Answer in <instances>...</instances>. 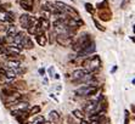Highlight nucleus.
Here are the masks:
<instances>
[{"label":"nucleus","instance_id":"obj_1","mask_svg":"<svg viewBox=\"0 0 135 124\" xmlns=\"http://www.w3.org/2000/svg\"><path fill=\"white\" fill-rule=\"evenodd\" d=\"M82 65L85 67V70H88L89 72H96L101 67V60L98 55H94V56H88L82 61Z\"/></svg>","mask_w":135,"mask_h":124},{"label":"nucleus","instance_id":"obj_2","mask_svg":"<svg viewBox=\"0 0 135 124\" xmlns=\"http://www.w3.org/2000/svg\"><path fill=\"white\" fill-rule=\"evenodd\" d=\"M90 41H93V39L90 38V35L89 34H83L82 37H79L77 40H73L72 43V46H73V50L75 51V52H78V51H80L83 48H85L86 45L90 43Z\"/></svg>","mask_w":135,"mask_h":124},{"label":"nucleus","instance_id":"obj_3","mask_svg":"<svg viewBox=\"0 0 135 124\" xmlns=\"http://www.w3.org/2000/svg\"><path fill=\"white\" fill-rule=\"evenodd\" d=\"M99 88L95 85H83L80 89L75 90V95L77 96H93L98 94Z\"/></svg>","mask_w":135,"mask_h":124},{"label":"nucleus","instance_id":"obj_4","mask_svg":"<svg viewBox=\"0 0 135 124\" xmlns=\"http://www.w3.org/2000/svg\"><path fill=\"white\" fill-rule=\"evenodd\" d=\"M56 43L59 45H62V46H71L73 43V35L67 34V33L57 34L56 35Z\"/></svg>","mask_w":135,"mask_h":124},{"label":"nucleus","instance_id":"obj_5","mask_svg":"<svg viewBox=\"0 0 135 124\" xmlns=\"http://www.w3.org/2000/svg\"><path fill=\"white\" fill-rule=\"evenodd\" d=\"M95 50H96L95 43H94V41H90V43H89L85 48H83L80 51H78V56H77V58L88 57V56H90L93 52H95Z\"/></svg>","mask_w":135,"mask_h":124},{"label":"nucleus","instance_id":"obj_6","mask_svg":"<svg viewBox=\"0 0 135 124\" xmlns=\"http://www.w3.org/2000/svg\"><path fill=\"white\" fill-rule=\"evenodd\" d=\"M10 108H11V111H26L27 108H28V102H21L20 100H17V101H15L12 103V105L10 106Z\"/></svg>","mask_w":135,"mask_h":124},{"label":"nucleus","instance_id":"obj_7","mask_svg":"<svg viewBox=\"0 0 135 124\" xmlns=\"http://www.w3.org/2000/svg\"><path fill=\"white\" fill-rule=\"evenodd\" d=\"M20 23H21L23 29H28L29 27H31V16L27 15V13L21 15V17H20Z\"/></svg>","mask_w":135,"mask_h":124},{"label":"nucleus","instance_id":"obj_8","mask_svg":"<svg viewBox=\"0 0 135 124\" xmlns=\"http://www.w3.org/2000/svg\"><path fill=\"white\" fill-rule=\"evenodd\" d=\"M90 73L88 70H85V68H80V70H75L72 72V82L73 80H77L79 79V78H82V77H84L85 74Z\"/></svg>","mask_w":135,"mask_h":124},{"label":"nucleus","instance_id":"obj_9","mask_svg":"<svg viewBox=\"0 0 135 124\" xmlns=\"http://www.w3.org/2000/svg\"><path fill=\"white\" fill-rule=\"evenodd\" d=\"M98 103H99V101L89 102V103H86V105L84 106V111L88 112V113H90V115H94L95 111H96V107H98Z\"/></svg>","mask_w":135,"mask_h":124},{"label":"nucleus","instance_id":"obj_10","mask_svg":"<svg viewBox=\"0 0 135 124\" xmlns=\"http://www.w3.org/2000/svg\"><path fill=\"white\" fill-rule=\"evenodd\" d=\"M20 5L22 6V9L27 10V11H32L33 5H34V0H20Z\"/></svg>","mask_w":135,"mask_h":124},{"label":"nucleus","instance_id":"obj_11","mask_svg":"<svg viewBox=\"0 0 135 124\" xmlns=\"http://www.w3.org/2000/svg\"><path fill=\"white\" fill-rule=\"evenodd\" d=\"M37 19H38V24L40 26L44 31H49V29H50V21L47 18H45V17H39V18H37Z\"/></svg>","mask_w":135,"mask_h":124},{"label":"nucleus","instance_id":"obj_12","mask_svg":"<svg viewBox=\"0 0 135 124\" xmlns=\"http://www.w3.org/2000/svg\"><path fill=\"white\" fill-rule=\"evenodd\" d=\"M22 48H25V49H33L34 48V43H33L31 37H27V35H26V38L23 39V41H22Z\"/></svg>","mask_w":135,"mask_h":124},{"label":"nucleus","instance_id":"obj_13","mask_svg":"<svg viewBox=\"0 0 135 124\" xmlns=\"http://www.w3.org/2000/svg\"><path fill=\"white\" fill-rule=\"evenodd\" d=\"M28 117H29V113H27L26 111H23V112H21L18 116H16V119H17V121H18L21 124H23V123H26V122H27Z\"/></svg>","mask_w":135,"mask_h":124},{"label":"nucleus","instance_id":"obj_14","mask_svg":"<svg viewBox=\"0 0 135 124\" xmlns=\"http://www.w3.org/2000/svg\"><path fill=\"white\" fill-rule=\"evenodd\" d=\"M35 39H37L38 44L40 45V46H45L46 43H47V39H46V37H45V33L44 34H41V35H35Z\"/></svg>","mask_w":135,"mask_h":124},{"label":"nucleus","instance_id":"obj_15","mask_svg":"<svg viewBox=\"0 0 135 124\" xmlns=\"http://www.w3.org/2000/svg\"><path fill=\"white\" fill-rule=\"evenodd\" d=\"M16 33H17V29H16V26L15 24L7 26V28H6V37H13Z\"/></svg>","mask_w":135,"mask_h":124},{"label":"nucleus","instance_id":"obj_16","mask_svg":"<svg viewBox=\"0 0 135 124\" xmlns=\"http://www.w3.org/2000/svg\"><path fill=\"white\" fill-rule=\"evenodd\" d=\"M18 66H21V62H20L18 60H9L7 61L9 70H15V68H17Z\"/></svg>","mask_w":135,"mask_h":124},{"label":"nucleus","instance_id":"obj_17","mask_svg":"<svg viewBox=\"0 0 135 124\" xmlns=\"http://www.w3.org/2000/svg\"><path fill=\"white\" fill-rule=\"evenodd\" d=\"M3 94H4V96H12V95H15V94H17V92H16V90L13 89V88L6 86V88L3 89Z\"/></svg>","mask_w":135,"mask_h":124},{"label":"nucleus","instance_id":"obj_18","mask_svg":"<svg viewBox=\"0 0 135 124\" xmlns=\"http://www.w3.org/2000/svg\"><path fill=\"white\" fill-rule=\"evenodd\" d=\"M5 21H9V22H13L15 21V15L11 11H6L5 12Z\"/></svg>","mask_w":135,"mask_h":124},{"label":"nucleus","instance_id":"obj_19","mask_svg":"<svg viewBox=\"0 0 135 124\" xmlns=\"http://www.w3.org/2000/svg\"><path fill=\"white\" fill-rule=\"evenodd\" d=\"M49 117H50V119L52 122H57L60 119V115H59L56 111H51L50 113H49Z\"/></svg>","mask_w":135,"mask_h":124},{"label":"nucleus","instance_id":"obj_20","mask_svg":"<svg viewBox=\"0 0 135 124\" xmlns=\"http://www.w3.org/2000/svg\"><path fill=\"white\" fill-rule=\"evenodd\" d=\"M100 17H101L102 19H105V21H108V18L111 17L110 10L106 9V12H104V11H100Z\"/></svg>","mask_w":135,"mask_h":124},{"label":"nucleus","instance_id":"obj_21","mask_svg":"<svg viewBox=\"0 0 135 124\" xmlns=\"http://www.w3.org/2000/svg\"><path fill=\"white\" fill-rule=\"evenodd\" d=\"M72 115L74 116L75 118H78V119H84V115H83V112L80 110H73Z\"/></svg>","mask_w":135,"mask_h":124},{"label":"nucleus","instance_id":"obj_22","mask_svg":"<svg viewBox=\"0 0 135 124\" xmlns=\"http://www.w3.org/2000/svg\"><path fill=\"white\" fill-rule=\"evenodd\" d=\"M40 111H41L40 106H33V108H32L31 112H29V116H37Z\"/></svg>","mask_w":135,"mask_h":124},{"label":"nucleus","instance_id":"obj_23","mask_svg":"<svg viewBox=\"0 0 135 124\" xmlns=\"http://www.w3.org/2000/svg\"><path fill=\"white\" fill-rule=\"evenodd\" d=\"M84 6H85V10H86L89 13H91V15H93V13H95V7L93 6L90 3H86Z\"/></svg>","mask_w":135,"mask_h":124},{"label":"nucleus","instance_id":"obj_24","mask_svg":"<svg viewBox=\"0 0 135 124\" xmlns=\"http://www.w3.org/2000/svg\"><path fill=\"white\" fill-rule=\"evenodd\" d=\"M107 7H108V5H107V1H106V0H104V1H102V3L98 4V9H100V10L107 9Z\"/></svg>","mask_w":135,"mask_h":124},{"label":"nucleus","instance_id":"obj_25","mask_svg":"<svg viewBox=\"0 0 135 124\" xmlns=\"http://www.w3.org/2000/svg\"><path fill=\"white\" fill-rule=\"evenodd\" d=\"M94 23H95V27H96L99 31H102V32H105V31H106V29H105V27H102V26L99 23L98 19H94Z\"/></svg>","mask_w":135,"mask_h":124},{"label":"nucleus","instance_id":"obj_26","mask_svg":"<svg viewBox=\"0 0 135 124\" xmlns=\"http://www.w3.org/2000/svg\"><path fill=\"white\" fill-rule=\"evenodd\" d=\"M128 4H130V0H123L122 4H120V6H122V9H126Z\"/></svg>","mask_w":135,"mask_h":124},{"label":"nucleus","instance_id":"obj_27","mask_svg":"<svg viewBox=\"0 0 135 124\" xmlns=\"http://www.w3.org/2000/svg\"><path fill=\"white\" fill-rule=\"evenodd\" d=\"M5 21V11H0V22Z\"/></svg>","mask_w":135,"mask_h":124},{"label":"nucleus","instance_id":"obj_28","mask_svg":"<svg viewBox=\"0 0 135 124\" xmlns=\"http://www.w3.org/2000/svg\"><path fill=\"white\" fill-rule=\"evenodd\" d=\"M6 28H7V26L0 24V33H1V32H6Z\"/></svg>","mask_w":135,"mask_h":124},{"label":"nucleus","instance_id":"obj_29","mask_svg":"<svg viewBox=\"0 0 135 124\" xmlns=\"http://www.w3.org/2000/svg\"><path fill=\"white\" fill-rule=\"evenodd\" d=\"M126 124H129V111H126Z\"/></svg>","mask_w":135,"mask_h":124},{"label":"nucleus","instance_id":"obj_30","mask_svg":"<svg viewBox=\"0 0 135 124\" xmlns=\"http://www.w3.org/2000/svg\"><path fill=\"white\" fill-rule=\"evenodd\" d=\"M5 44H6L5 38H4V37H0V45H5Z\"/></svg>","mask_w":135,"mask_h":124},{"label":"nucleus","instance_id":"obj_31","mask_svg":"<svg viewBox=\"0 0 135 124\" xmlns=\"http://www.w3.org/2000/svg\"><path fill=\"white\" fill-rule=\"evenodd\" d=\"M39 74H40V76H44V74H45V70H44V68H40V70H39Z\"/></svg>","mask_w":135,"mask_h":124},{"label":"nucleus","instance_id":"obj_32","mask_svg":"<svg viewBox=\"0 0 135 124\" xmlns=\"http://www.w3.org/2000/svg\"><path fill=\"white\" fill-rule=\"evenodd\" d=\"M49 73H50V77L52 78V73H54V67H50L49 68Z\"/></svg>","mask_w":135,"mask_h":124},{"label":"nucleus","instance_id":"obj_33","mask_svg":"<svg viewBox=\"0 0 135 124\" xmlns=\"http://www.w3.org/2000/svg\"><path fill=\"white\" fill-rule=\"evenodd\" d=\"M4 48H5L4 45H0V55L4 54Z\"/></svg>","mask_w":135,"mask_h":124},{"label":"nucleus","instance_id":"obj_34","mask_svg":"<svg viewBox=\"0 0 135 124\" xmlns=\"http://www.w3.org/2000/svg\"><path fill=\"white\" fill-rule=\"evenodd\" d=\"M80 121H82V122H80V124H89L88 122H86V121H84V119H80Z\"/></svg>","mask_w":135,"mask_h":124}]
</instances>
